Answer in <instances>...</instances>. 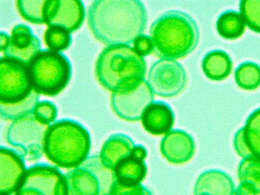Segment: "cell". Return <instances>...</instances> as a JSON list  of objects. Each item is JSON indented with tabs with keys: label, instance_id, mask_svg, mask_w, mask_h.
<instances>
[{
	"label": "cell",
	"instance_id": "cell-1",
	"mask_svg": "<svg viewBox=\"0 0 260 195\" xmlns=\"http://www.w3.org/2000/svg\"><path fill=\"white\" fill-rule=\"evenodd\" d=\"M147 21L146 8L139 0H95L87 10L91 31L107 45L133 43L142 34Z\"/></svg>",
	"mask_w": 260,
	"mask_h": 195
},
{
	"label": "cell",
	"instance_id": "cell-21",
	"mask_svg": "<svg viewBox=\"0 0 260 195\" xmlns=\"http://www.w3.org/2000/svg\"><path fill=\"white\" fill-rule=\"evenodd\" d=\"M233 67L229 55L221 50H213L207 53L202 60V68L209 79L220 81L231 73Z\"/></svg>",
	"mask_w": 260,
	"mask_h": 195
},
{
	"label": "cell",
	"instance_id": "cell-15",
	"mask_svg": "<svg viewBox=\"0 0 260 195\" xmlns=\"http://www.w3.org/2000/svg\"><path fill=\"white\" fill-rule=\"evenodd\" d=\"M196 145L192 137L179 129L171 130L163 137L160 151L164 157L173 164H182L193 156Z\"/></svg>",
	"mask_w": 260,
	"mask_h": 195
},
{
	"label": "cell",
	"instance_id": "cell-7",
	"mask_svg": "<svg viewBox=\"0 0 260 195\" xmlns=\"http://www.w3.org/2000/svg\"><path fill=\"white\" fill-rule=\"evenodd\" d=\"M49 126L37 120L32 112L12 121L7 129L6 139L24 160L35 161L44 154Z\"/></svg>",
	"mask_w": 260,
	"mask_h": 195
},
{
	"label": "cell",
	"instance_id": "cell-22",
	"mask_svg": "<svg viewBox=\"0 0 260 195\" xmlns=\"http://www.w3.org/2000/svg\"><path fill=\"white\" fill-rule=\"evenodd\" d=\"M246 23L242 14L234 10H228L218 17L216 27L222 38L233 40L241 37L244 33Z\"/></svg>",
	"mask_w": 260,
	"mask_h": 195
},
{
	"label": "cell",
	"instance_id": "cell-6",
	"mask_svg": "<svg viewBox=\"0 0 260 195\" xmlns=\"http://www.w3.org/2000/svg\"><path fill=\"white\" fill-rule=\"evenodd\" d=\"M64 179L66 195H107L115 177L95 154L67 172Z\"/></svg>",
	"mask_w": 260,
	"mask_h": 195
},
{
	"label": "cell",
	"instance_id": "cell-32",
	"mask_svg": "<svg viewBox=\"0 0 260 195\" xmlns=\"http://www.w3.org/2000/svg\"><path fill=\"white\" fill-rule=\"evenodd\" d=\"M234 195H258L250 187L247 185L239 183L235 189Z\"/></svg>",
	"mask_w": 260,
	"mask_h": 195
},
{
	"label": "cell",
	"instance_id": "cell-17",
	"mask_svg": "<svg viewBox=\"0 0 260 195\" xmlns=\"http://www.w3.org/2000/svg\"><path fill=\"white\" fill-rule=\"evenodd\" d=\"M234 146L243 158L249 156L260 158V108L249 115L245 125L235 134Z\"/></svg>",
	"mask_w": 260,
	"mask_h": 195
},
{
	"label": "cell",
	"instance_id": "cell-34",
	"mask_svg": "<svg viewBox=\"0 0 260 195\" xmlns=\"http://www.w3.org/2000/svg\"><path fill=\"white\" fill-rule=\"evenodd\" d=\"M1 195H12V194H1Z\"/></svg>",
	"mask_w": 260,
	"mask_h": 195
},
{
	"label": "cell",
	"instance_id": "cell-25",
	"mask_svg": "<svg viewBox=\"0 0 260 195\" xmlns=\"http://www.w3.org/2000/svg\"><path fill=\"white\" fill-rule=\"evenodd\" d=\"M235 79L241 88L254 90L260 85V66L253 62H244L236 68Z\"/></svg>",
	"mask_w": 260,
	"mask_h": 195
},
{
	"label": "cell",
	"instance_id": "cell-4",
	"mask_svg": "<svg viewBox=\"0 0 260 195\" xmlns=\"http://www.w3.org/2000/svg\"><path fill=\"white\" fill-rule=\"evenodd\" d=\"M90 148L87 129L76 120L64 118L49 127L44 154L56 167L73 169L89 156Z\"/></svg>",
	"mask_w": 260,
	"mask_h": 195
},
{
	"label": "cell",
	"instance_id": "cell-8",
	"mask_svg": "<svg viewBox=\"0 0 260 195\" xmlns=\"http://www.w3.org/2000/svg\"><path fill=\"white\" fill-rule=\"evenodd\" d=\"M15 195H66L64 174L54 166L36 164L26 169Z\"/></svg>",
	"mask_w": 260,
	"mask_h": 195
},
{
	"label": "cell",
	"instance_id": "cell-28",
	"mask_svg": "<svg viewBox=\"0 0 260 195\" xmlns=\"http://www.w3.org/2000/svg\"><path fill=\"white\" fill-rule=\"evenodd\" d=\"M239 7L246 25L253 31L260 33V0L241 1Z\"/></svg>",
	"mask_w": 260,
	"mask_h": 195
},
{
	"label": "cell",
	"instance_id": "cell-13",
	"mask_svg": "<svg viewBox=\"0 0 260 195\" xmlns=\"http://www.w3.org/2000/svg\"><path fill=\"white\" fill-rule=\"evenodd\" d=\"M41 47L39 39L31 28L26 24H18L12 28L9 44L2 52L4 56L28 64L41 50Z\"/></svg>",
	"mask_w": 260,
	"mask_h": 195
},
{
	"label": "cell",
	"instance_id": "cell-23",
	"mask_svg": "<svg viewBox=\"0 0 260 195\" xmlns=\"http://www.w3.org/2000/svg\"><path fill=\"white\" fill-rule=\"evenodd\" d=\"M39 94L32 90L25 99L13 104L0 102V115L4 120L13 121L32 113L36 104L39 101Z\"/></svg>",
	"mask_w": 260,
	"mask_h": 195
},
{
	"label": "cell",
	"instance_id": "cell-24",
	"mask_svg": "<svg viewBox=\"0 0 260 195\" xmlns=\"http://www.w3.org/2000/svg\"><path fill=\"white\" fill-rule=\"evenodd\" d=\"M240 183L250 187L260 195V158L249 156L243 159L238 169Z\"/></svg>",
	"mask_w": 260,
	"mask_h": 195
},
{
	"label": "cell",
	"instance_id": "cell-30",
	"mask_svg": "<svg viewBox=\"0 0 260 195\" xmlns=\"http://www.w3.org/2000/svg\"><path fill=\"white\" fill-rule=\"evenodd\" d=\"M107 195H153L152 192L142 184L127 185L115 180Z\"/></svg>",
	"mask_w": 260,
	"mask_h": 195
},
{
	"label": "cell",
	"instance_id": "cell-27",
	"mask_svg": "<svg viewBox=\"0 0 260 195\" xmlns=\"http://www.w3.org/2000/svg\"><path fill=\"white\" fill-rule=\"evenodd\" d=\"M46 0H18L16 1L17 10L26 21L34 24L45 23L44 5Z\"/></svg>",
	"mask_w": 260,
	"mask_h": 195
},
{
	"label": "cell",
	"instance_id": "cell-31",
	"mask_svg": "<svg viewBox=\"0 0 260 195\" xmlns=\"http://www.w3.org/2000/svg\"><path fill=\"white\" fill-rule=\"evenodd\" d=\"M133 48L140 56H147L153 51L152 40L150 37L141 34L134 40Z\"/></svg>",
	"mask_w": 260,
	"mask_h": 195
},
{
	"label": "cell",
	"instance_id": "cell-2",
	"mask_svg": "<svg viewBox=\"0 0 260 195\" xmlns=\"http://www.w3.org/2000/svg\"><path fill=\"white\" fill-rule=\"evenodd\" d=\"M150 35L155 54L161 59L174 60L183 58L194 50L200 32L196 22L189 15L170 10L152 23Z\"/></svg>",
	"mask_w": 260,
	"mask_h": 195
},
{
	"label": "cell",
	"instance_id": "cell-20",
	"mask_svg": "<svg viewBox=\"0 0 260 195\" xmlns=\"http://www.w3.org/2000/svg\"><path fill=\"white\" fill-rule=\"evenodd\" d=\"M135 145L127 135L113 134L103 144L99 154L100 159L105 167L113 171L118 163L131 153Z\"/></svg>",
	"mask_w": 260,
	"mask_h": 195
},
{
	"label": "cell",
	"instance_id": "cell-29",
	"mask_svg": "<svg viewBox=\"0 0 260 195\" xmlns=\"http://www.w3.org/2000/svg\"><path fill=\"white\" fill-rule=\"evenodd\" d=\"M32 113L39 122L50 126L55 121L57 116V109L52 102L43 100L36 104Z\"/></svg>",
	"mask_w": 260,
	"mask_h": 195
},
{
	"label": "cell",
	"instance_id": "cell-12",
	"mask_svg": "<svg viewBox=\"0 0 260 195\" xmlns=\"http://www.w3.org/2000/svg\"><path fill=\"white\" fill-rule=\"evenodd\" d=\"M85 16V7L81 1L46 0L44 18L48 26H61L71 33L81 26Z\"/></svg>",
	"mask_w": 260,
	"mask_h": 195
},
{
	"label": "cell",
	"instance_id": "cell-5",
	"mask_svg": "<svg viewBox=\"0 0 260 195\" xmlns=\"http://www.w3.org/2000/svg\"><path fill=\"white\" fill-rule=\"evenodd\" d=\"M32 89L39 94L55 96L68 85L72 76L71 62L61 52L41 50L28 63Z\"/></svg>",
	"mask_w": 260,
	"mask_h": 195
},
{
	"label": "cell",
	"instance_id": "cell-14",
	"mask_svg": "<svg viewBox=\"0 0 260 195\" xmlns=\"http://www.w3.org/2000/svg\"><path fill=\"white\" fill-rule=\"evenodd\" d=\"M26 168L24 160L14 149L1 146L0 149V193L11 194L21 183Z\"/></svg>",
	"mask_w": 260,
	"mask_h": 195
},
{
	"label": "cell",
	"instance_id": "cell-10",
	"mask_svg": "<svg viewBox=\"0 0 260 195\" xmlns=\"http://www.w3.org/2000/svg\"><path fill=\"white\" fill-rule=\"evenodd\" d=\"M187 82L184 68L174 60L160 59L154 62L148 75V83L153 93L165 98L181 93Z\"/></svg>",
	"mask_w": 260,
	"mask_h": 195
},
{
	"label": "cell",
	"instance_id": "cell-18",
	"mask_svg": "<svg viewBox=\"0 0 260 195\" xmlns=\"http://www.w3.org/2000/svg\"><path fill=\"white\" fill-rule=\"evenodd\" d=\"M141 122L148 133L159 136L171 130L174 121V113L170 105L161 101H153L142 113Z\"/></svg>",
	"mask_w": 260,
	"mask_h": 195
},
{
	"label": "cell",
	"instance_id": "cell-3",
	"mask_svg": "<svg viewBox=\"0 0 260 195\" xmlns=\"http://www.w3.org/2000/svg\"><path fill=\"white\" fill-rule=\"evenodd\" d=\"M143 57L127 44L108 45L99 55L95 73L100 84L113 92L129 89L145 79Z\"/></svg>",
	"mask_w": 260,
	"mask_h": 195
},
{
	"label": "cell",
	"instance_id": "cell-9",
	"mask_svg": "<svg viewBox=\"0 0 260 195\" xmlns=\"http://www.w3.org/2000/svg\"><path fill=\"white\" fill-rule=\"evenodd\" d=\"M33 90L28 64L2 56L0 58V102L13 104L27 98Z\"/></svg>",
	"mask_w": 260,
	"mask_h": 195
},
{
	"label": "cell",
	"instance_id": "cell-11",
	"mask_svg": "<svg viewBox=\"0 0 260 195\" xmlns=\"http://www.w3.org/2000/svg\"><path fill=\"white\" fill-rule=\"evenodd\" d=\"M154 93L145 79L127 90L113 92L111 97V108L120 118L136 121L141 118L145 108L153 102Z\"/></svg>",
	"mask_w": 260,
	"mask_h": 195
},
{
	"label": "cell",
	"instance_id": "cell-16",
	"mask_svg": "<svg viewBox=\"0 0 260 195\" xmlns=\"http://www.w3.org/2000/svg\"><path fill=\"white\" fill-rule=\"evenodd\" d=\"M147 155L144 146L135 145L131 153L121 160L114 169L116 180L127 185L141 184L147 173L144 160Z\"/></svg>",
	"mask_w": 260,
	"mask_h": 195
},
{
	"label": "cell",
	"instance_id": "cell-26",
	"mask_svg": "<svg viewBox=\"0 0 260 195\" xmlns=\"http://www.w3.org/2000/svg\"><path fill=\"white\" fill-rule=\"evenodd\" d=\"M44 40L48 49L62 52L70 46L72 38L71 32L66 28L52 25L45 31Z\"/></svg>",
	"mask_w": 260,
	"mask_h": 195
},
{
	"label": "cell",
	"instance_id": "cell-33",
	"mask_svg": "<svg viewBox=\"0 0 260 195\" xmlns=\"http://www.w3.org/2000/svg\"><path fill=\"white\" fill-rule=\"evenodd\" d=\"M10 39V36L7 32L1 31L0 33V50L2 52L7 47Z\"/></svg>",
	"mask_w": 260,
	"mask_h": 195
},
{
	"label": "cell",
	"instance_id": "cell-19",
	"mask_svg": "<svg viewBox=\"0 0 260 195\" xmlns=\"http://www.w3.org/2000/svg\"><path fill=\"white\" fill-rule=\"evenodd\" d=\"M235 186L225 172L215 169L205 171L198 177L194 195H234Z\"/></svg>",
	"mask_w": 260,
	"mask_h": 195
}]
</instances>
